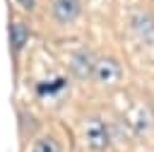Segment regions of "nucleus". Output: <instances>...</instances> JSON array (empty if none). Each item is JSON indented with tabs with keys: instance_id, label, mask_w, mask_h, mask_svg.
<instances>
[{
	"instance_id": "nucleus-1",
	"label": "nucleus",
	"mask_w": 154,
	"mask_h": 152,
	"mask_svg": "<svg viewBox=\"0 0 154 152\" xmlns=\"http://www.w3.org/2000/svg\"><path fill=\"white\" fill-rule=\"evenodd\" d=\"M91 75H94L101 84H113V82H118V80H120L123 70H120V63H118V60H113V58L103 55V58L94 60Z\"/></svg>"
},
{
	"instance_id": "nucleus-2",
	"label": "nucleus",
	"mask_w": 154,
	"mask_h": 152,
	"mask_svg": "<svg viewBox=\"0 0 154 152\" xmlns=\"http://www.w3.org/2000/svg\"><path fill=\"white\" fill-rule=\"evenodd\" d=\"M87 145H89V150L91 152H103L106 147H108V130H106V125L101 123V121H89V125H87Z\"/></svg>"
},
{
	"instance_id": "nucleus-3",
	"label": "nucleus",
	"mask_w": 154,
	"mask_h": 152,
	"mask_svg": "<svg viewBox=\"0 0 154 152\" xmlns=\"http://www.w3.org/2000/svg\"><path fill=\"white\" fill-rule=\"evenodd\" d=\"M51 14H53V19H58L63 24H70L79 17V0H53Z\"/></svg>"
},
{
	"instance_id": "nucleus-4",
	"label": "nucleus",
	"mask_w": 154,
	"mask_h": 152,
	"mask_svg": "<svg viewBox=\"0 0 154 152\" xmlns=\"http://www.w3.org/2000/svg\"><path fill=\"white\" fill-rule=\"evenodd\" d=\"M31 152H63V150H60V142H58L55 138H51V135H41V138L34 140Z\"/></svg>"
},
{
	"instance_id": "nucleus-5",
	"label": "nucleus",
	"mask_w": 154,
	"mask_h": 152,
	"mask_svg": "<svg viewBox=\"0 0 154 152\" xmlns=\"http://www.w3.org/2000/svg\"><path fill=\"white\" fill-rule=\"evenodd\" d=\"M26 36H29V29H26V24H12V48L14 51H19L24 43H26Z\"/></svg>"
}]
</instances>
